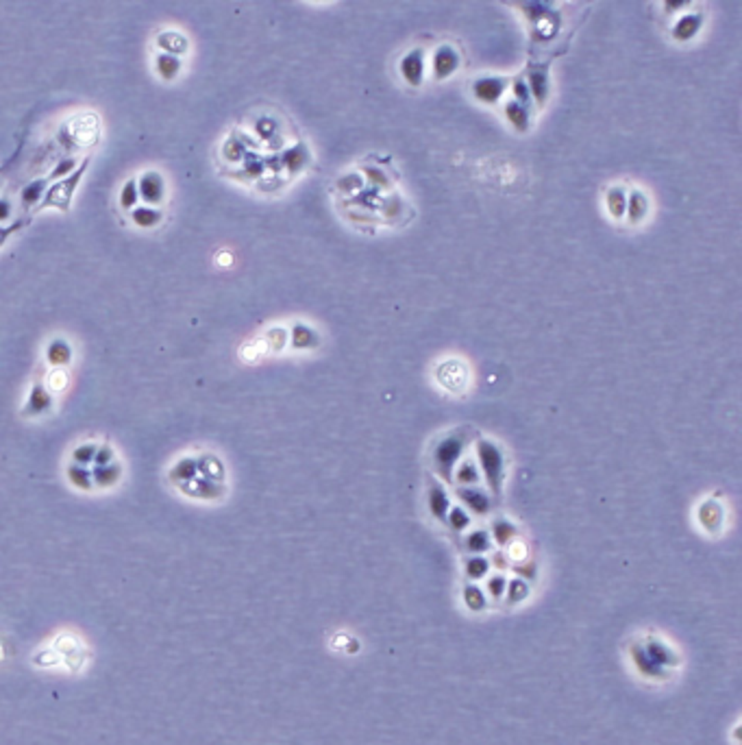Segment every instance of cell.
<instances>
[{
	"instance_id": "1",
	"label": "cell",
	"mask_w": 742,
	"mask_h": 745,
	"mask_svg": "<svg viewBox=\"0 0 742 745\" xmlns=\"http://www.w3.org/2000/svg\"><path fill=\"white\" fill-rule=\"evenodd\" d=\"M90 164H92V155H85L83 159H81V164L76 166V170L72 174H68L65 179H59V181L48 186L42 203L38 205L40 212H42V209H59V212H68L70 205H72L74 194H76L81 181H83V177H85V172L90 168Z\"/></svg>"
},
{
	"instance_id": "2",
	"label": "cell",
	"mask_w": 742,
	"mask_h": 745,
	"mask_svg": "<svg viewBox=\"0 0 742 745\" xmlns=\"http://www.w3.org/2000/svg\"><path fill=\"white\" fill-rule=\"evenodd\" d=\"M475 453H477V466H479V473H484L486 484L490 486V491L494 495H499L503 489V480H505V456L503 449L492 443L488 439H481L475 443Z\"/></svg>"
},
{
	"instance_id": "3",
	"label": "cell",
	"mask_w": 742,
	"mask_h": 745,
	"mask_svg": "<svg viewBox=\"0 0 742 745\" xmlns=\"http://www.w3.org/2000/svg\"><path fill=\"white\" fill-rule=\"evenodd\" d=\"M464 447H466V436L461 432H453L449 436H444V439L436 445V449H434V466H436V471L440 473L442 480H447V482L453 480V471H455L457 462L461 460Z\"/></svg>"
},
{
	"instance_id": "4",
	"label": "cell",
	"mask_w": 742,
	"mask_h": 745,
	"mask_svg": "<svg viewBox=\"0 0 742 745\" xmlns=\"http://www.w3.org/2000/svg\"><path fill=\"white\" fill-rule=\"evenodd\" d=\"M429 66H431V79L436 83H440V81L451 79L459 70L461 55L453 44H440L434 48L431 57H429Z\"/></svg>"
},
{
	"instance_id": "5",
	"label": "cell",
	"mask_w": 742,
	"mask_h": 745,
	"mask_svg": "<svg viewBox=\"0 0 742 745\" xmlns=\"http://www.w3.org/2000/svg\"><path fill=\"white\" fill-rule=\"evenodd\" d=\"M427 63H429V57H427L424 48H420V46L409 48L399 61V74L407 85L420 88L427 79Z\"/></svg>"
},
{
	"instance_id": "6",
	"label": "cell",
	"mask_w": 742,
	"mask_h": 745,
	"mask_svg": "<svg viewBox=\"0 0 742 745\" xmlns=\"http://www.w3.org/2000/svg\"><path fill=\"white\" fill-rule=\"evenodd\" d=\"M138 194H140V199L144 201V205H148V207L163 205V201H166V194H168L163 174L159 170L142 172L140 179H138Z\"/></svg>"
},
{
	"instance_id": "7",
	"label": "cell",
	"mask_w": 742,
	"mask_h": 745,
	"mask_svg": "<svg viewBox=\"0 0 742 745\" xmlns=\"http://www.w3.org/2000/svg\"><path fill=\"white\" fill-rule=\"evenodd\" d=\"M507 88H509V79L488 74V76L475 79L470 92H472V96H475V101L486 103V105H497V103L503 99V96H505Z\"/></svg>"
},
{
	"instance_id": "8",
	"label": "cell",
	"mask_w": 742,
	"mask_h": 745,
	"mask_svg": "<svg viewBox=\"0 0 742 745\" xmlns=\"http://www.w3.org/2000/svg\"><path fill=\"white\" fill-rule=\"evenodd\" d=\"M527 88H529L531 101H536L538 105H542L549 99L551 94V74H549V66L547 63H536L529 70V79L525 81Z\"/></svg>"
},
{
	"instance_id": "9",
	"label": "cell",
	"mask_w": 742,
	"mask_h": 745,
	"mask_svg": "<svg viewBox=\"0 0 742 745\" xmlns=\"http://www.w3.org/2000/svg\"><path fill=\"white\" fill-rule=\"evenodd\" d=\"M703 26V13L699 11H686L682 13L675 24L670 26V35L675 42H690L692 38H697V33Z\"/></svg>"
},
{
	"instance_id": "10",
	"label": "cell",
	"mask_w": 742,
	"mask_h": 745,
	"mask_svg": "<svg viewBox=\"0 0 742 745\" xmlns=\"http://www.w3.org/2000/svg\"><path fill=\"white\" fill-rule=\"evenodd\" d=\"M503 116L509 122V126L518 133H527L531 126V107L520 105L518 101L509 99L503 103Z\"/></svg>"
},
{
	"instance_id": "11",
	"label": "cell",
	"mask_w": 742,
	"mask_h": 745,
	"mask_svg": "<svg viewBox=\"0 0 742 745\" xmlns=\"http://www.w3.org/2000/svg\"><path fill=\"white\" fill-rule=\"evenodd\" d=\"M53 408V395L51 391L44 386V384H33L31 393H28V399H26V406H24V414L26 416H42L46 414L48 410Z\"/></svg>"
},
{
	"instance_id": "12",
	"label": "cell",
	"mask_w": 742,
	"mask_h": 745,
	"mask_svg": "<svg viewBox=\"0 0 742 745\" xmlns=\"http://www.w3.org/2000/svg\"><path fill=\"white\" fill-rule=\"evenodd\" d=\"M179 489L190 497H201V499H216L224 495V486L220 482H211L205 477H194L186 484H181Z\"/></svg>"
},
{
	"instance_id": "13",
	"label": "cell",
	"mask_w": 742,
	"mask_h": 745,
	"mask_svg": "<svg viewBox=\"0 0 742 745\" xmlns=\"http://www.w3.org/2000/svg\"><path fill=\"white\" fill-rule=\"evenodd\" d=\"M457 497L464 501L466 508H468L470 512H475V514H481V516H484V514H488L490 508H492L490 497H488L481 489H477V486H459V489H457Z\"/></svg>"
},
{
	"instance_id": "14",
	"label": "cell",
	"mask_w": 742,
	"mask_h": 745,
	"mask_svg": "<svg viewBox=\"0 0 742 745\" xmlns=\"http://www.w3.org/2000/svg\"><path fill=\"white\" fill-rule=\"evenodd\" d=\"M427 506H429V512H431L438 521H447V514H449V495L447 491L442 489V484L434 482L431 486H429L427 491Z\"/></svg>"
},
{
	"instance_id": "15",
	"label": "cell",
	"mask_w": 742,
	"mask_h": 745,
	"mask_svg": "<svg viewBox=\"0 0 742 745\" xmlns=\"http://www.w3.org/2000/svg\"><path fill=\"white\" fill-rule=\"evenodd\" d=\"M157 46H159L161 53L174 55V57H181V55H186L190 51L188 38L183 33H179V31H163V33H159Z\"/></svg>"
},
{
	"instance_id": "16",
	"label": "cell",
	"mask_w": 742,
	"mask_h": 745,
	"mask_svg": "<svg viewBox=\"0 0 742 745\" xmlns=\"http://www.w3.org/2000/svg\"><path fill=\"white\" fill-rule=\"evenodd\" d=\"M645 654L659 667H673L677 665V658H675V652L662 641V639H647L645 643Z\"/></svg>"
},
{
	"instance_id": "17",
	"label": "cell",
	"mask_w": 742,
	"mask_h": 745,
	"mask_svg": "<svg viewBox=\"0 0 742 745\" xmlns=\"http://www.w3.org/2000/svg\"><path fill=\"white\" fill-rule=\"evenodd\" d=\"M649 214V199L642 190H632L627 194V209H625V218L632 224H638L647 218Z\"/></svg>"
},
{
	"instance_id": "18",
	"label": "cell",
	"mask_w": 742,
	"mask_h": 745,
	"mask_svg": "<svg viewBox=\"0 0 742 745\" xmlns=\"http://www.w3.org/2000/svg\"><path fill=\"white\" fill-rule=\"evenodd\" d=\"M46 360H48V364L55 366V368L68 366L72 362V347H70L68 340H63V338L51 340L48 347H46Z\"/></svg>"
},
{
	"instance_id": "19",
	"label": "cell",
	"mask_w": 742,
	"mask_h": 745,
	"mask_svg": "<svg viewBox=\"0 0 742 745\" xmlns=\"http://www.w3.org/2000/svg\"><path fill=\"white\" fill-rule=\"evenodd\" d=\"M163 214L159 207H148V205H138L131 209V222H133L138 229H155L157 224H161Z\"/></svg>"
},
{
	"instance_id": "20",
	"label": "cell",
	"mask_w": 742,
	"mask_h": 745,
	"mask_svg": "<svg viewBox=\"0 0 742 745\" xmlns=\"http://www.w3.org/2000/svg\"><path fill=\"white\" fill-rule=\"evenodd\" d=\"M605 209L614 220L625 218V209H627V192L623 186H612L605 192Z\"/></svg>"
},
{
	"instance_id": "21",
	"label": "cell",
	"mask_w": 742,
	"mask_h": 745,
	"mask_svg": "<svg viewBox=\"0 0 742 745\" xmlns=\"http://www.w3.org/2000/svg\"><path fill=\"white\" fill-rule=\"evenodd\" d=\"M181 70H183V63H181V57L174 55H166V53H157L155 57V72L161 81H174Z\"/></svg>"
},
{
	"instance_id": "22",
	"label": "cell",
	"mask_w": 742,
	"mask_h": 745,
	"mask_svg": "<svg viewBox=\"0 0 742 745\" xmlns=\"http://www.w3.org/2000/svg\"><path fill=\"white\" fill-rule=\"evenodd\" d=\"M453 480L459 484V486H477L481 480V473H479V466H477L475 460L470 458H464L459 460L455 471H453Z\"/></svg>"
},
{
	"instance_id": "23",
	"label": "cell",
	"mask_w": 742,
	"mask_h": 745,
	"mask_svg": "<svg viewBox=\"0 0 742 745\" xmlns=\"http://www.w3.org/2000/svg\"><path fill=\"white\" fill-rule=\"evenodd\" d=\"M723 508L716 501H703L699 508V523L710 532H716L723 525Z\"/></svg>"
},
{
	"instance_id": "24",
	"label": "cell",
	"mask_w": 742,
	"mask_h": 745,
	"mask_svg": "<svg viewBox=\"0 0 742 745\" xmlns=\"http://www.w3.org/2000/svg\"><path fill=\"white\" fill-rule=\"evenodd\" d=\"M122 477V466L118 462H111L107 466H94L92 468V480L94 484H98L101 489H107V486L118 484Z\"/></svg>"
},
{
	"instance_id": "25",
	"label": "cell",
	"mask_w": 742,
	"mask_h": 745,
	"mask_svg": "<svg viewBox=\"0 0 742 745\" xmlns=\"http://www.w3.org/2000/svg\"><path fill=\"white\" fill-rule=\"evenodd\" d=\"M48 186H51V179H48V177H44V179H35V181H31L26 188H22V192H20L22 205H24V207L40 205L42 199H44V194H46V190H48Z\"/></svg>"
},
{
	"instance_id": "26",
	"label": "cell",
	"mask_w": 742,
	"mask_h": 745,
	"mask_svg": "<svg viewBox=\"0 0 742 745\" xmlns=\"http://www.w3.org/2000/svg\"><path fill=\"white\" fill-rule=\"evenodd\" d=\"M318 345V334L309 325L296 322L292 327V347L294 349H314Z\"/></svg>"
},
{
	"instance_id": "27",
	"label": "cell",
	"mask_w": 742,
	"mask_h": 745,
	"mask_svg": "<svg viewBox=\"0 0 742 745\" xmlns=\"http://www.w3.org/2000/svg\"><path fill=\"white\" fill-rule=\"evenodd\" d=\"M196 464H199L201 477L211 480V482H222V480H224V464H222L216 456L196 458Z\"/></svg>"
},
{
	"instance_id": "28",
	"label": "cell",
	"mask_w": 742,
	"mask_h": 745,
	"mask_svg": "<svg viewBox=\"0 0 742 745\" xmlns=\"http://www.w3.org/2000/svg\"><path fill=\"white\" fill-rule=\"evenodd\" d=\"M196 475H199V464H196V458H181L170 468V480L179 482V486L194 480Z\"/></svg>"
},
{
	"instance_id": "29",
	"label": "cell",
	"mask_w": 742,
	"mask_h": 745,
	"mask_svg": "<svg viewBox=\"0 0 742 745\" xmlns=\"http://www.w3.org/2000/svg\"><path fill=\"white\" fill-rule=\"evenodd\" d=\"M68 477L72 482L74 489L79 491H90L94 486V480H92V471L88 466H79V464H70L68 466Z\"/></svg>"
},
{
	"instance_id": "30",
	"label": "cell",
	"mask_w": 742,
	"mask_h": 745,
	"mask_svg": "<svg viewBox=\"0 0 742 745\" xmlns=\"http://www.w3.org/2000/svg\"><path fill=\"white\" fill-rule=\"evenodd\" d=\"M464 604L472 612H481L488 606V599H486V593L481 591V587H477V584L464 587Z\"/></svg>"
},
{
	"instance_id": "31",
	"label": "cell",
	"mask_w": 742,
	"mask_h": 745,
	"mask_svg": "<svg viewBox=\"0 0 742 745\" xmlns=\"http://www.w3.org/2000/svg\"><path fill=\"white\" fill-rule=\"evenodd\" d=\"M492 534H494V541H497L501 547L509 545L516 539V525L509 523L507 519H497L492 523Z\"/></svg>"
},
{
	"instance_id": "32",
	"label": "cell",
	"mask_w": 742,
	"mask_h": 745,
	"mask_svg": "<svg viewBox=\"0 0 742 745\" xmlns=\"http://www.w3.org/2000/svg\"><path fill=\"white\" fill-rule=\"evenodd\" d=\"M466 549L475 556H481L490 549V534L486 530H475L466 537Z\"/></svg>"
},
{
	"instance_id": "33",
	"label": "cell",
	"mask_w": 742,
	"mask_h": 745,
	"mask_svg": "<svg viewBox=\"0 0 742 745\" xmlns=\"http://www.w3.org/2000/svg\"><path fill=\"white\" fill-rule=\"evenodd\" d=\"M632 656H634V660H636V665H638L640 673H645V676H649V678H664L662 667L655 665V662L645 654V650H634Z\"/></svg>"
},
{
	"instance_id": "34",
	"label": "cell",
	"mask_w": 742,
	"mask_h": 745,
	"mask_svg": "<svg viewBox=\"0 0 742 745\" xmlns=\"http://www.w3.org/2000/svg\"><path fill=\"white\" fill-rule=\"evenodd\" d=\"M138 201H140V194H138V179H129V181H124V186H122V190H120V199H118L120 207H122V209H129V212H131V209H133V207H138Z\"/></svg>"
},
{
	"instance_id": "35",
	"label": "cell",
	"mask_w": 742,
	"mask_h": 745,
	"mask_svg": "<svg viewBox=\"0 0 742 745\" xmlns=\"http://www.w3.org/2000/svg\"><path fill=\"white\" fill-rule=\"evenodd\" d=\"M464 571L470 580H481V578H488V571H490V562L481 556H472L466 560L464 564Z\"/></svg>"
},
{
	"instance_id": "36",
	"label": "cell",
	"mask_w": 742,
	"mask_h": 745,
	"mask_svg": "<svg viewBox=\"0 0 742 745\" xmlns=\"http://www.w3.org/2000/svg\"><path fill=\"white\" fill-rule=\"evenodd\" d=\"M507 602L509 604H520L522 599H527V595H529V584H527V580L518 578V580H512L507 582Z\"/></svg>"
},
{
	"instance_id": "37",
	"label": "cell",
	"mask_w": 742,
	"mask_h": 745,
	"mask_svg": "<svg viewBox=\"0 0 742 745\" xmlns=\"http://www.w3.org/2000/svg\"><path fill=\"white\" fill-rule=\"evenodd\" d=\"M447 523L455 530V532H464L468 525H470V514L464 510V508H449V514H447Z\"/></svg>"
},
{
	"instance_id": "38",
	"label": "cell",
	"mask_w": 742,
	"mask_h": 745,
	"mask_svg": "<svg viewBox=\"0 0 742 745\" xmlns=\"http://www.w3.org/2000/svg\"><path fill=\"white\" fill-rule=\"evenodd\" d=\"M76 166H79V161H76L74 157H63L59 164L53 168V172L48 174V179H51V183H55V181H59V179H65V177L72 174V172L76 170Z\"/></svg>"
},
{
	"instance_id": "39",
	"label": "cell",
	"mask_w": 742,
	"mask_h": 745,
	"mask_svg": "<svg viewBox=\"0 0 742 745\" xmlns=\"http://www.w3.org/2000/svg\"><path fill=\"white\" fill-rule=\"evenodd\" d=\"M96 449H98V445H94V443H83V445H79V447L74 449V453H72V460H74V464H79V466H90V464L94 462Z\"/></svg>"
},
{
	"instance_id": "40",
	"label": "cell",
	"mask_w": 742,
	"mask_h": 745,
	"mask_svg": "<svg viewBox=\"0 0 742 745\" xmlns=\"http://www.w3.org/2000/svg\"><path fill=\"white\" fill-rule=\"evenodd\" d=\"M26 224H28V220H26V218L13 220V222H9V224H0V249H3V247L7 245V242H9L15 234L22 231Z\"/></svg>"
},
{
	"instance_id": "41",
	"label": "cell",
	"mask_w": 742,
	"mask_h": 745,
	"mask_svg": "<svg viewBox=\"0 0 742 745\" xmlns=\"http://www.w3.org/2000/svg\"><path fill=\"white\" fill-rule=\"evenodd\" d=\"M505 589H507V580L501 573L488 578V582H486V591L492 599H501L505 595Z\"/></svg>"
},
{
	"instance_id": "42",
	"label": "cell",
	"mask_w": 742,
	"mask_h": 745,
	"mask_svg": "<svg viewBox=\"0 0 742 745\" xmlns=\"http://www.w3.org/2000/svg\"><path fill=\"white\" fill-rule=\"evenodd\" d=\"M512 92H514V101H518L520 105L531 107V94L529 88H527L525 79H514L512 81Z\"/></svg>"
},
{
	"instance_id": "43",
	"label": "cell",
	"mask_w": 742,
	"mask_h": 745,
	"mask_svg": "<svg viewBox=\"0 0 742 745\" xmlns=\"http://www.w3.org/2000/svg\"><path fill=\"white\" fill-rule=\"evenodd\" d=\"M68 372H65L63 368H55L51 375H48V386H51L53 393H61L68 388Z\"/></svg>"
},
{
	"instance_id": "44",
	"label": "cell",
	"mask_w": 742,
	"mask_h": 745,
	"mask_svg": "<svg viewBox=\"0 0 742 745\" xmlns=\"http://www.w3.org/2000/svg\"><path fill=\"white\" fill-rule=\"evenodd\" d=\"M33 662H35L38 667L48 669V667H57L59 662H61V656H59L55 650H44V652H40L35 658H33Z\"/></svg>"
},
{
	"instance_id": "45",
	"label": "cell",
	"mask_w": 742,
	"mask_h": 745,
	"mask_svg": "<svg viewBox=\"0 0 742 745\" xmlns=\"http://www.w3.org/2000/svg\"><path fill=\"white\" fill-rule=\"evenodd\" d=\"M115 462V453L109 445H101L96 449V456H94V466H107Z\"/></svg>"
},
{
	"instance_id": "46",
	"label": "cell",
	"mask_w": 742,
	"mask_h": 745,
	"mask_svg": "<svg viewBox=\"0 0 742 745\" xmlns=\"http://www.w3.org/2000/svg\"><path fill=\"white\" fill-rule=\"evenodd\" d=\"M364 174L368 177V179H370L372 183H377L379 188H388V186H390V179H388V177L384 174V170H381V168L366 166V168H364Z\"/></svg>"
},
{
	"instance_id": "47",
	"label": "cell",
	"mask_w": 742,
	"mask_h": 745,
	"mask_svg": "<svg viewBox=\"0 0 742 745\" xmlns=\"http://www.w3.org/2000/svg\"><path fill=\"white\" fill-rule=\"evenodd\" d=\"M13 214V207H11V201L7 197L0 199V224H5Z\"/></svg>"
},
{
	"instance_id": "48",
	"label": "cell",
	"mask_w": 742,
	"mask_h": 745,
	"mask_svg": "<svg viewBox=\"0 0 742 745\" xmlns=\"http://www.w3.org/2000/svg\"><path fill=\"white\" fill-rule=\"evenodd\" d=\"M514 571H516V573H520V575H525L527 580H534V578H536V564H534V562L516 564V566H514Z\"/></svg>"
},
{
	"instance_id": "49",
	"label": "cell",
	"mask_w": 742,
	"mask_h": 745,
	"mask_svg": "<svg viewBox=\"0 0 742 745\" xmlns=\"http://www.w3.org/2000/svg\"><path fill=\"white\" fill-rule=\"evenodd\" d=\"M509 554H512V558H514L516 562H520V560L527 558V547H525L522 543H512V549H509Z\"/></svg>"
},
{
	"instance_id": "50",
	"label": "cell",
	"mask_w": 742,
	"mask_h": 745,
	"mask_svg": "<svg viewBox=\"0 0 742 745\" xmlns=\"http://www.w3.org/2000/svg\"><path fill=\"white\" fill-rule=\"evenodd\" d=\"M494 562H497V564H494V566H497V569H507V558H505V554H497V556H494Z\"/></svg>"
}]
</instances>
